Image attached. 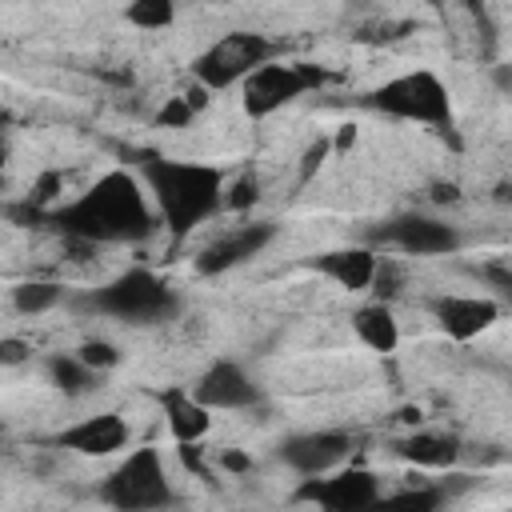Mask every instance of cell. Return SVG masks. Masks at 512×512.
I'll return each mask as SVG.
<instances>
[{
    "label": "cell",
    "instance_id": "cell-1",
    "mask_svg": "<svg viewBox=\"0 0 512 512\" xmlns=\"http://www.w3.org/2000/svg\"><path fill=\"white\" fill-rule=\"evenodd\" d=\"M44 220L56 232L84 240V244H132V240H148L156 232L148 192L128 168L104 172L92 188H84L76 200L60 204V208H52Z\"/></svg>",
    "mask_w": 512,
    "mask_h": 512
},
{
    "label": "cell",
    "instance_id": "cell-2",
    "mask_svg": "<svg viewBox=\"0 0 512 512\" xmlns=\"http://www.w3.org/2000/svg\"><path fill=\"white\" fill-rule=\"evenodd\" d=\"M144 184H148L156 212L172 240L192 236V228H200L228 204L224 172L204 160L152 156V160H144Z\"/></svg>",
    "mask_w": 512,
    "mask_h": 512
},
{
    "label": "cell",
    "instance_id": "cell-3",
    "mask_svg": "<svg viewBox=\"0 0 512 512\" xmlns=\"http://www.w3.org/2000/svg\"><path fill=\"white\" fill-rule=\"evenodd\" d=\"M88 308L124 324H164L180 312V292L148 268H128L88 292Z\"/></svg>",
    "mask_w": 512,
    "mask_h": 512
},
{
    "label": "cell",
    "instance_id": "cell-4",
    "mask_svg": "<svg viewBox=\"0 0 512 512\" xmlns=\"http://www.w3.org/2000/svg\"><path fill=\"white\" fill-rule=\"evenodd\" d=\"M364 104L372 112H384L392 120L428 124V128H452V92L432 68H408L384 84H376Z\"/></svg>",
    "mask_w": 512,
    "mask_h": 512
},
{
    "label": "cell",
    "instance_id": "cell-5",
    "mask_svg": "<svg viewBox=\"0 0 512 512\" xmlns=\"http://www.w3.org/2000/svg\"><path fill=\"white\" fill-rule=\"evenodd\" d=\"M100 500L116 512H164L176 500V492L160 448L124 452V460L100 480Z\"/></svg>",
    "mask_w": 512,
    "mask_h": 512
},
{
    "label": "cell",
    "instance_id": "cell-6",
    "mask_svg": "<svg viewBox=\"0 0 512 512\" xmlns=\"http://www.w3.org/2000/svg\"><path fill=\"white\" fill-rule=\"evenodd\" d=\"M268 60H272V40L264 32H224L192 60V76L204 92H220L244 84Z\"/></svg>",
    "mask_w": 512,
    "mask_h": 512
},
{
    "label": "cell",
    "instance_id": "cell-7",
    "mask_svg": "<svg viewBox=\"0 0 512 512\" xmlns=\"http://www.w3.org/2000/svg\"><path fill=\"white\" fill-rule=\"evenodd\" d=\"M328 84V72L320 64H300V60H268L264 68H256L244 84H240V104L252 120H264L280 108H288L292 100H300L304 92Z\"/></svg>",
    "mask_w": 512,
    "mask_h": 512
},
{
    "label": "cell",
    "instance_id": "cell-8",
    "mask_svg": "<svg viewBox=\"0 0 512 512\" xmlns=\"http://www.w3.org/2000/svg\"><path fill=\"white\" fill-rule=\"evenodd\" d=\"M384 488L372 468H336L328 476H312L296 488V500L316 504L320 512H376Z\"/></svg>",
    "mask_w": 512,
    "mask_h": 512
},
{
    "label": "cell",
    "instance_id": "cell-9",
    "mask_svg": "<svg viewBox=\"0 0 512 512\" xmlns=\"http://www.w3.org/2000/svg\"><path fill=\"white\" fill-rule=\"evenodd\" d=\"M376 240L392 244L404 256H448L460 248V232L428 212H400L384 228H376Z\"/></svg>",
    "mask_w": 512,
    "mask_h": 512
},
{
    "label": "cell",
    "instance_id": "cell-10",
    "mask_svg": "<svg viewBox=\"0 0 512 512\" xmlns=\"http://www.w3.org/2000/svg\"><path fill=\"white\" fill-rule=\"evenodd\" d=\"M272 240H276V224H272V220H248V224H236V228L220 232L212 244L200 248V256H196V272H200V276L232 272V268L248 264L252 256H260Z\"/></svg>",
    "mask_w": 512,
    "mask_h": 512
},
{
    "label": "cell",
    "instance_id": "cell-11",
    "mask_svg": "<svg viewBox=\"0 0 512 512\" xmlns=\"http://www.w3.org/2000/svg\"><path fill=\"white\" fill-rule=\"evenodd\" d=\"M352 452V436L340 428H312V432H296L280 444V460L300 472L304 480L312 476H328L344 464V456Z\"/></svg>",
    "mask_w": 512,
    "mask_h": 512
},
{
    "label": "cell",
    "instance_id": "cell-12",
    "mask_svg": "<svg viewBox=\"0 0 512 512\" xmlns=\"http://www.w3.org/2000/svg\"><path fill=\"white\" fill-rule=\"evenodd\" d=\"M192 392H196V400L204 404V408H212V412H240V408H252V404H260V388H256V380L236 364V360H212L204 372H200V380L192 384Z\"/></svg>",
    "mask_w": 512,
    "mask_h": 512
},
{
    "label": "cell",
    "instance_id": "cell-13",
    "mask_svg": "<svg viewBox=\"0 0 512 512\" xmlns=\"http://www.w3.org/2000/svg\"><path fill=\"white\" fill-rule=\"evenodd\" d=\"M432 320L440 324V332L448 340L464 344L500 320V304L492 296H476V292H444L432 300Z\"/></svg>",
    "mask_w": 512,
    "mask_h": 512
},
{
    "label": "cell",
    "instance_id": "cell-14",
    "mask_svg": "<svg viewBox=\"0 0 512 512\" xmlns=\"http://www.w3.org/2000/svg\"><path fill=\"white\" fill-rule=\"evenodd\" d=\"M128 440H132V428L120 412H96L56 432V448L76 456H116L128 448Z\"/></svg>",
    "mask_w": 512,
    "mask_h": 512
},
{
    "label": "cell",
    "instance_id": "cell-15",
    "mask_svg": "<svg viewBox=\"0 0 512 512\" xmlns=\"http://www.w3.org/2000/svg\"><path fill=\"white\" fill-rule=\"evenodd\" d=\"M312 268L320 276H328L332 284L348 288V292H368L376 284V272H380V256L372 248H332V252H320L312 260Z\"/></svg>",
    "mask_w": 512,
    "mask_h": 512
},
{
    "label": "cell",
    "instance_id": "cell-16",
    "mask_svg": "<svg viewBox=\"0 0 512 512\" xmlns=\"http://www.w3.org/2000/svg\"><path fill=\"white\" fill-rule=\"evenodd\" d=\"M156 400H160L164 424H168V432H172L176 444H200V440L208 436V428H212V408H204V404L196 400V392L172 384V388H164Z\"/></svg>",
    "mask_w": 512,
    "mask_h": 512
},
{
    "label": "cell",
    "instance_id": "cell-17",
    "mask_svg": "<svg viewBox=\"0 0 512 512\" xmlns=\"http://www.w3.org/2000/svg\"><path fill=\"white\" fill-rule=\"evenodd\" d=\"M352 332H356V340H360L368 352H380V356L396 352V344H400V324H396V316H392V304H384V300L360 304V308L352 312Z\"/></svg>",
    "mask_w": 512,
    "mask_h": 512
},
{
    "label": "cell",
    "instance_id": "cell-18",
    "mask_svg": "<svg viewBox=\"0 0 512 512\" xmlns=\"http://www.w3.org/2000/svg\"><path fill=\"white\" fill-rule=\"evenodd\" d=\"M400 460L416 464V468H452L456 456H460V440L452 432H432V428H420V432H408L400 444H396Z\"/></svg>",
    "mask_w": 512,
    "mask_h": 512
},
{
    "label": "cell",
    "instance_id": "cell-19",
    "mask_svg": "<svg viewBox=\"0 0 512 512\" xmlns=\"http://www.w3.org/2000/svg\"><path fill=\"white\" fill-rule=\"evenodd\" d=\"M444 508V488L428 484L416 476V484H404L396 492H384L376 512H440Z\"/></svg>",
    "mask_w": 512,
    "mask_h": 512
},
{
    "label": "cell",
    "instance_id": "cell-20",
    "mask_svg": "<svg viewBox=\"0 0 512 512\" xmlns=\"http://www.w3.org/2000/svg\"><path fill=\"white\" fill-rule=\"evenodd\" d=\"M48 380L60 388V392H68V396H80V392H88V388H96V380H100V372H92L76 352H56V356H48Z\"/></svg>",
    "mask_w": 512,
    "mask_h": 512
},
{
    "label": "cell",
    "instance_id": "cell-21",
    "mask_svg": "<svg viewBox=\"0 0 512 512\" xmlns=\"http://www.w3.org/2000/svg\"><path fill=\"white\" fill-rule=\"evenodd\" d=\"M60 296H64V288L52 284V280H24V284L12 288V304H16V312H24V316H36V312L56 308Z\"/></svg>",
    "mask_w": 512,
    "mask_h": 512
},
{
    "label": "cell",
    "instance_id": "cell-22",
    "mask_svg": "<svg viewBox=\"0 0 512 512\" xmlns=\"http://www.w3.org/2000/svg\"><path fill=\"white\" fill-rule=\"evenodd\" d=\"M124 20L144 28V32H160V28H168L176 20V4L172 0H132L124 8Z\"/></svg>",
    "mask_w": 512,
    "mask_h": 512
},
{
    "label": "cell",
    "instance_id": "cell-23",
    "mask_svg": "<svg viewBox=\"0 0 512 512\" xmlns=\"http://www.w3.org/2000/svg\"><path fill=\"white\" fill-rule=\"evenodd\" d=\"M76 356H80L92 372H108V368H116V364H120V348H116V344H108V340H84V344L76 348Z\"/></svg>",
    "mask_w": 512,
    "mask_h": 512
},
{
    "label": "cell",
    "instance_id": "cell-24",
    "mask_svg": "<svg viewBox=\"0 0 512 512\" xmlns=\"http://www.w3.org/2000/svg\"><path fill=\"white\" fill-rule=\"evenodd\" d=\"M232 192H236V196H228V208H248V204L256 200V184H252V180H240Z\"/></svg>",
    "mask_w": 512,
    "mask_h": 512
},
{
    "label": "cell",
    "instance_id": "cell-25",
    "mask_svg": "<svg viewBox=\"0 0 512 512\" xmlns=\"http://www.w3.org/2000/svg\"><path fill=\"white\" fill-rule=\"evenodd\" d=\"M0 356H4V364H20V360L28 356V344L16 340V336H8V340L0 344Z\"/></svg>",
    "mask_w": 512,
    "mask_h": 512
},
{
    "label": "cell",
    "instance_id": "cell-26",
    "mask_svg": "<svg viewBox=\"0 0 512 512\" xmlns=\"http://www.w3.org/2000/svg\"><path fill=\"white\" fill-rule=\"evenodd\" d=\"M220 464H224L228 472H244V468H248V456H240V452H232V448H224V456H220Z\"/></svg>",
    "mask_w": 512,
    "mask_h": 512
},
{
    "label": "cell",
    "instance_id": "cell-27",
    "mask_svg": "<svg viewBox=\"0 0 512 512\" xmlns=\"http://www.w3.org/2000/svg\"><path fill=\"white\" fill-rule=\"evenodd\" d=\"M492 284L500 288V296H504V304L512 308V272H492Z\"/></svg>",
    "mask_w": 512,
    "mask_h": 512
},
{
    "label": "cell",
    "instance_id": "cell-28",
    "mask_svg": "<svg viewBox=\"0 0 512 512\" xmlns=\"http://www.w3.org/2000/svg\"><path fill=\"white\" fill-rule=\"evenodd\" d=\"M496 76H500V84H504V88H512V68H500Z\"/></svg>",
    "mask_w": 512,
    "mask_h": 512
}]
</instances>
